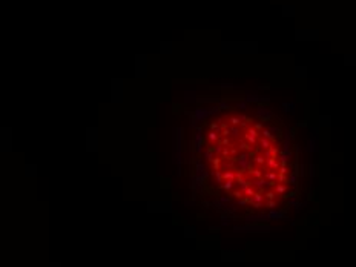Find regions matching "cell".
Masks as SVG:
<instances>
[{"label": "cell", "instance_id": "7a4b0ae2", "mask_svg": "<svg viewBox=\"0 0 356 267\" xmlns=\"http://www.w3.org/2000/svg\"><path fill=\"white\" fill-rule=\"evenodd\" d=\"M261 144H262V148H269V141H267V140H262Z\"/></svg>", "mask_w": 356, "mask_h": 267}, {"label": "cell", "instance_id": "6da1fadb", "mask_svg": "<svg viewBox=\"0 0 356 267\" xmlns=\"http://www.w3.org/2000/svg\"><path fill=\"white\" fill-rule=\"evenodd\" d=\"M267 164L272 167V171H276V169L279 167V164L276 163V160H275V158H267Z\"/></svg>", "mask_w": 356, "mask_h": 267}, {"label": "cell", "instance_id": "277c9868", "mask_svg": "<svg viewBox=\"0 0 356 267\" xmlns=\"http://www.w3.org/2000/svg\"><path fill=\"white\" fill-rule=\"evenodd\" d=\"M209 138H210V140H216V135L213 132H210V134H209Z\"/></svg>", "mask_w": 356, "mask_h": 267}, {"label": "cell", "instance_id": "3957f363", "mask_svg": "<svg viewBox=\"0 0 356 267\" xmlns=\"http://www.w3.org/2000/svg\"><path fill=\"white\" fill-rule=\"evenodd\" d=\"M262 135L267 137V138H272V137H270V132H269V131H262Z\"/></svg>", "mask_w": 356, "mask_h": 267}, {"label": "cell", "instance_id": "5b68a950", "mask_svg": "<svg viewBox=\"0 0 356 267\" xmlns=\"http://www.w3.org/2000/svg\"><path fill=\"white\" fill-rule=\"evenodd\" d=\"M232 123H233V124H238L239 120H238V118H232Z\"/></svg>", "mask_w": 356, "mask_h": 267}]
</instances>
